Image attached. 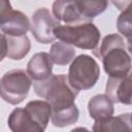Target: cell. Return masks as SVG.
I'll return each mask as SVG.
<instances>
[{"mask_svg": "<svg viewBox=\"0 0 132 132\" xmlns=\"http://www.w3.org/2000/svg\"><path fill=\"white\" fill-rule=\"evenodd\" d=\"M1 60L5 57L11 60H22L30 51L31 43L27 35H6L1 36Z\"/></svg>", "mask_w": 132, "mask_h": 132, "instance_id": "9", "label": "cell"}, {"mask_svg": "<svg viewBox=\"0 0 132 132\" xmlns=\"http://www.w3.org/2000/svg\"><path fill=\"white\" fill-rule=\"evenodd\" d=\"M80 14L86 19H93L101 14L108 6V0H75Z\"/></svg>", "mask_w": 132, "mask_h": 132, "instance_id": "18", "label": "cell"}, {"mask_svg": "<svg viewBox=\"0 0 132 132\" xmlns=\"http://www.w3.org/2000/svg\"><path fill=\"white\" fill-rule=\"evenodd\" d=\"M130 124H131V127H132V113H130Z\"/></svg>", "mask_w": 132, "mask_h": 132, "instance_id": "22", "label": "cell"}, {"mask_svg": "<svg viewBox=\"0 0 132 132\" xmlns=\"http://www.w3.org/2000/svg\"><path fill=\"white\" fill-rule=\"evenodd\" d=\"M79 111L75 103L68 107H63L59 109L52 110L51 122L55 127H66L76 123L78 120Z\"/></svg>", "mask_w": 132, "mask_h": 132, "instance_id": "17", "label": "cell"}, {"mask_svg": "<svg viewBox=\"0 0 132 132\" xmlns=\"http://www.w3.org/2000/svg\"><path fill=\"white\" fill-rule=\"evenodd\" d=\"M106 95L113 103L132 105V72L124 77H108L105 87Z\"/></svg>", "mask_w": 132, "mask_h": 132, "instance_id": "7", "label": "cell"}, {"mask_svg": "<svg viewBox=\"0 0 132 132\" xmlns=\"http://www.w3.org/2000/svg\"><path fill=\"white\" fill-rule=\"evenodd\" d=\"M93 131H132L130 124V113H124L118 117L111 116L103 120L95 121Z\"/></svg>", "mask_w": 132, "mask_h": 132, "instance_id": "14", "label": "cell"}, {"mask_svg": "<svg viewBox=\"0 0 132 132\" xmlns=\"http://www.w3.org/2000/svg\"><path fill=\"white\" fill-rule=\"evenodd\" d=\"M89 114L95 121L103 120L113 114V102L106 94L92 97L88 102Z\"/></svg>", "mask_w": 132, "mask_h": 132, "instance_id": "13", "label": "cell"}, {"mask_svg": "<svg viewBox=\"0 0 132 132\" xmlns=\"http://www.w3.org/2000/svg\"><path fill=\"white\" fill-rule=\"evenodd\" d=\"M25 108L32 116L41 131H44L52 117V105L47 101L33 100L28 102Z\"/></svg>", "mask_w": 132, "mask_h": 132, "instance_id": "15", "label": "cell"}, {"mask_svg": "<svg viewBox=\"0 0 132 132\" xmlns=\"http://www.w3.org/2000/svg\"><path fill=\"white\" fill-rule=\"evenodd\" d=\"M53 61L47 53L35 54L27 64V72L34 80H42L52 75Z\"/></svg>", "mask_w": 132, "mask_h": 132, "instance_id": "10", "label": "cell"}, {"mask_svg": "<svg viewBox=\"0 0 132 132\" xmlns=\"http://www.w3.org/2000/svg\"><path fill=\"white\" fill-rule=\"evenodd\" d=\"M102 59L104 71L110 77H124L129 74L132 60L126 50L124 39L119 34L106 35L97 54Z\"/></svg>", "mask_w": 132, "mask_h": 132, "instance_id": "1", "label": "cell"}, {"mask_svg": "<svg viewBox=\"0 0 132 132\" xmlns=\"http://www.w3.org/2000/svg\"><path fill=\"white\" fill-rule=\"evenodd\" d=\"M33 88L37 96L52 105V110L73 105L79 92L69 84L65 74H52L45 79L35 80Z\"/></svg>", "mask_w": 132, "mask_h": 132, "instance_id": "2", "label": "cell"}, {"mask_svg": "<svg viewBox=\"0 0 132 132\" xmlns=\"http://www.w3.org/2000/svg\"><path fill=\"white\" fill-rule=\"evenodd\" d=\"M52 11L56 20L65 24H75L84 18L76 6L75 0H55Z\"/></svg>", "mask_w": 132, "mask_h": 132, "instance_id": "12", "label": "cell"}, {"mask_svg": "<svg viewBox=\"0 0 132 132\" xmlns=\"http://www.w3.org/2000/svg\"><path fill=\"white\" fill-rule=\"evenodd\" d=\"M117 28L121 34L132 38V3L122 10L117 20Z\"/></svg>", "mask_w": 132, "mask_h": 132, "instance_id": "19", "label": "cell"}, {"mask_svg": "<svg viewBox=\"0 0 132 132\" xmlns=\"http://www.w3.org/2000/svg\"><path fill=\"white\" fill-rule=\"evenodd\" d=\"M111 2L119 10H124L127 6L132 3V0H111Z\"/></svg>", "mask_w": 132, "mask_h": 132, "instance_id": "20", "label": "cell"}, {"mask_svg": "<svg viewBox=\"0 0 132 132\" xmlns=\"http://www.w3.org/2000/svg\"><path fill=\"white\" fill-rule=\"evenodd\" d=\"M55 35L59 40L82 50H96L100 40L99 29L90 22L59 25Z\"/></svg>", "mask_w": 132, "mask_h": 132, "instance_id": "3", "label": "cell"}, {"mask_svg": "<svg viewBox=\"0 0 132 132\" xmlns=\"http://www.w3.org/2000/svg\"><path fill=\"white\" fill-rule=\"evenodd\" d=\"M67 76L69 84L75 90H89L96 85L100 76V68L91 56L79 55L71 62Z\"/></svg>", "mask_w": 132, "mask_h": 132, "instance_id": "4", "label": "cell"}, {"mask_svg": "<svg viewBox=\"0 0 132 132\" xmlns=\"http://www.w3.org/2000/svg\"><path fill=\"white\" fill-rule=\"evenodd\" d=\"M50 55L53 63L60 66H64L73 61L75 57V50L73 45L60 40L52 44Z\"/></svg>", "mask_w": 132, "mask_h": 132, "instance_id": "16", "label": "cell"}, {"mask_svg": "<svg viewBox=\"0 0 132 132\" xmlns=\"http://www.w3.org/2000/svg\"><path fill=\"white\" fill-rule=\"evenodd\" d=\"M61 25L58 20H55L47 8H38L32 15L31 33L34 38L40 43H50L56 39L55 29Z\"/></svg>", "mask_w": 132, "mask_h": 132, "instance_id": "6", "label": "cell"}, {"mask_svg": "<svg viewBox=\"0 0 132 132\" xmlns=\"http://www.w3.org/2000/svg\"><path fill=\"white\" fill-rule=\"evenodd\" d=\"M8 127L13 132H42L26 108H15L7 121Z\"/></svg>", "mask_w": 132, "mask_h": 132, "instance_id": "11", "label": "cell"}, {"mask_svg": "<svg viewBox=\"0 0 132 132\" xmlns=\"http://www.w3.org/2000/svg\"><path fill=\"white\" fill-rule=\"evenodd\" d=\"M0 28L3 34L20 36L26 35L31 28V24L26 14L11 8L0 13Z\"/></svg>", "mask_w": 132, "mask_h": 132, "instance_id": "8", "label": "cell"}, {"mask_svg": "<svg viewBox=\"0 0 132 132\" xmlns=\"http://www.w3.org/2000/svg\"><path fill=\"white\" fill-rule=\"evenodd\" d=\"M128 40V42H127V50H128V52L132 55V38H127Z\"/></svg>", "mask_w": 132, "mask_h": 132, "instance_id": "21", "label": "cell"}, {"mask_svg": "<svg viewBox=\"0 0 132 132\" xmlns=\"http://www.w3.org/2000/svg\"><path fill=\"white\" fill-rule=\"evenodd\" d=\"M31 79L28 72L22 69H12L5 72L0 80L2 99L12 105L23 102L32 86Z\"/></svg>", "mask_w": 132, "mask_h": 132, "instance_id": "5", "label": "cell"}]
</instances>
